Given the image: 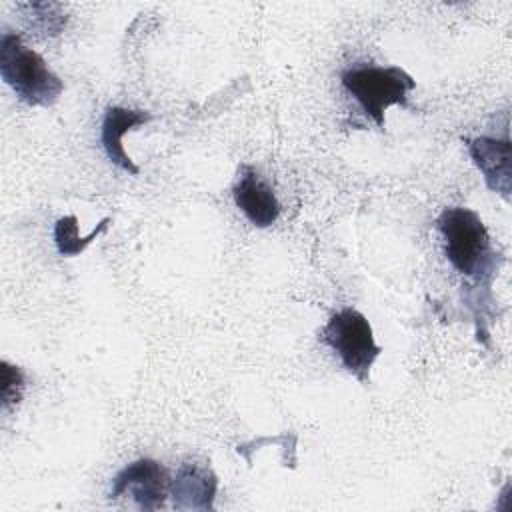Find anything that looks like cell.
<instances>
[{"label": "cell", "mask_w": 512, "mask_h": 512, "mask_svg": "<svg viewBox=\"0 0 512 512\" xmlns=\"http://www.w3.org/2000/svg\"><path fill=\"white\" fill-rule=\"evenodd\" d=\"M0 76L28 106L48 108L64 90L58 74L16 32H2L0 36Z\"/></svg>", "instance_id": "cell-2"}, {"label": "cell", "mask_w": 512, "mask_h": 512, "mask_svg": "<svg viewBox=\"0 0 512 512\" xmlns=\"http://www.w3.org/2000/svg\"><path fill=\"white\" fill-rule=\"evenodd\" d=\"M320 342L336 352L342 366L360 382H370V368L382 348L374 340L368 318L356 308H342L330 316L318 334Z\"/></svg>", "instance_id": "cell-4"}, {"label": "cell", "mask_w": 512, "mask_h": 512, "mask_svg": "<svg viewBox=\"0 0 512 512\" xmlns=\"http://www.w3.org/2000/svg\"><path fill=\"white\" fill-rule=\"evenodd\" d=\"M444 254L452 268L466 276L484 280L496 270V250L480 216L462 206L444 208L436 220Z\"/></svg>", "instance_id": "cell-1"}, {"label": "cell", "mask_w": 512, "mask_h": 512, "mask_svg": "<svg viewBox=\"0 0 512 512\" xmlns=\"http://www.w3.org/2000/svg\"><path fill=\"white\" fill-rule=\"evenodd\" d=\"M340 82L378 128L390 106L408 108V94L416 88V80L400 66H350L340 72Z\"/></svg>", "instance_id": "cell-3"}, {"label": "cell", "mask_w": 512, "mask_h": 512, "mask_svg": "<svg viewBox=\"0 0 512 512\" xmlns=\"http://www.w3.org/2000/svg\"><path fill=\"white\" fill-rule=\"evenodd\" d=\"M110 222H112L110 218H102L88 236H80L78 234V218L74 214L58 218L54 224V244H56L58 254L64 258L80 256L98 236H102L108 230Z\"/></svg>", "instance_id": "cell-10"}, {"label": "cell", "mask_w": 512, "mask_h": 512, "mask_svg": "<svg viewBox=\"0 0 512 512\" xmlns=\"http://www.w3.org/2000/svg\"><path fill=\"white\" fill-rule=\"evenodd\" d=\"M168 492V470L152 458H140L124 466L114 476L110 498L116 500L120 496H132L140 510H158L166 504Z\"/></svg>", "instance_id": "cell-5"}, {"label": "cell", "mask_w": 512, "mask_h": 512, "mask_svg": "<svg viewBox=\"0 0 512 512\" xmlns=\"http://www.w3.org/2000/svg\"><path fill=\"white\" fill-rule=\"evenodd\" d=\"M150 120H152V114L148 110H132V108H122V106L106 108V114L102 120L100 142H102V148H104L108 160L128 174H138L140 168L126 154L122 138L126 132H130L142 124H148Z\"/></svg>", "instance_id": "cell-9"}, {"label": "cell", "mask_w": 512, "mask_h": 512, "mask_svg": "<svg viewBox=\"0 0 512 512\" xmlns=\"http://www.w3.org/2000/svg\"><path fill=\"white\" fill-rule=\"evenodd\" d=\"M234 202L240 212L256 226L268 228L280 216V202L272 186L262 180L254 166L242 164L238 170V182L232 188Z\"/></svg>", "instance_id": "cell-6"}, {"label": "cell", "mask_w": 512, "mask_h": 512, "mask_svg": "<svg viewBox=\"0 0 512 512\" xmlns=\"http://www.w3.org/2000/svg\"><path fill=\"white\" fill-rule=\"evenodd\" d=\"M216 490L214 470L200 462H184L170 480V496L178 510H214Z\"/></svg>", "instance_id": "cell-8"}, {"label": "cell", "mask_w": 512, "mask_h": 512, "mask_svg": "<svg viewBox=\"0 0 512 512\" xmlns=\"http://www.w3.org/2000/svg\"><path fill=\"white\" fill-rule=\"evenodd\" d=\"M468 152L482 172L486 186L500 194L504 200H510L512 190V144L510 138L504 136L502 140L478 136L466 140Z\"/></svg>", "instance_id": "cell-7"}, {"label": "cell", "mask_w": 512, "mask_h": 512, "mask_svg": "<svg viewBox=\"0 0 512 512\" xmlns=\"http://www.w3.org/2000/svg\"><path fill=\"white\" fill-rule=\"evenodd\" d=\"M0 404L2 410L8 412L10 408L18 406L24 394V372L20 366L10 364L8 360L0 362Z\"/></svg>", "instance_id": "cell-11"}]
</instances>
